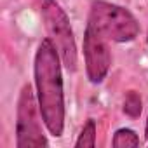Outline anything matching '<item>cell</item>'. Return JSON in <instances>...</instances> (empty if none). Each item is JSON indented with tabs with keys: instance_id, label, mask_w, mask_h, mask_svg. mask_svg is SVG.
Returning a JSON list of instances; mask_svg holds the SVG:
<instances>
[{
	"instance_id": "1",
	"label": "cell",
	"mask_w": 148,
	"mask_h": 148,
	"mask_svg": "<svg viewBox=\"0 0 148 148\" xmlns=\"http://www.w3.org/2000/svg\"><path fill=\"white\" fill-rule=\"evenodd\" d=\"M59 59L61 56L51 38H44L35 52L33 75L42 120L54 138L64 131V89Z\"/></svg>"
},
{
	"instance_id": "2",
	"label": "cell",
	"mask_w": 148,
	"mask_h": 148,
	"mask_svg": "<svg viewBox=\"0 0 148 148\" xmlns=\"http://www.w3.org/2000/svg\"><path fill=\"white\" fill-rule=\"evenodd\" d=\"M87 25H91L108 42H132L139 35V23L132 12L105 0H94L91 4Z\"/></svg>"
},
{
	"instance_id": "3",
	"label": "cell",
	"mask_w": 148,
	"mask_h": 148,
	"mask_svg": "<svg viewBox=\"0 0 148 148\" xmlns=\"http://www.w3.org/2000/svg\"><path fill=\"white\" fill-rule=\"evenodd\" d=\"M37 5L40 9L44 26L54 47L58 49L63 64L68 71L77 70V44L73 38V32L70 26V19L66 12L56 0H37Z\"/></svg>"
},
{
	"instance_id": "4",
	"label": "cell",
	"mask_w": 148,
	"mask_h": 148,
	"mask_svg": "<svg viewBox=\"0 0 148 148\" xmlns=\"http://www.w3.org/2000/svg\"><path fill=\"white\" fill-rule=\"evenodd\" d=\"M42 113L38 108V99L30 84H25L16 113V146L18 148H40L47 146L49 141L42 134Z\"/></svg>"
},
{
	"instance_id": "5",
	"label": "cell",
	"mask_w": 148,
	"mask_h": 148,
	"mask_svg": "<svg viewBox=\"0 0 148 148\" xmlns=\"http://www.w3.org/2000/svg\"><path fill=\"white\" fill-rule=\"evenodd\" d=\"M84 59L89 82L101 84L110 71L112 54L108 49V40L99 35L91 25L86 26L84 33Z\"/></svg>"
},
{
	"instance_id": "6",
	"label": "cell",
	"mask_w": 148,
	"mask_h": 148,
	"mask_svg": "<svg viewBox=\"0 0 148 148\" xmlns=\"http://www.w3.org/2000/svg\"><path fill=\"white\" fill-rule=\"evenodd\" d=\"M112 146L113 148H129V146H139V138L132 129L122 127L119 131H115L113 139H112Z\"/></svg>"
},
{
	"instance_id": "7",
	"label": "cell",
	"mask_w": 148,
	"mask_h": 148,
	"mask_svg": "<svg viewBox=\"0 0 148 148\" xmlns=\"http://www.w3.org/2000/svg\"><path fill=\"white\" fill-rule=\"evenodd\" d=\"M77 148H94L96 146V122L89 119L80 131V136L75 143Z\"/></svg>"
},
{
	"instance_id": "8",
	"label": "cell",
	"mask_w": 148,
	"mask_h": 148,
	"mask_svg": "<svg viewBox=\"0 0 148 148\" xmlns=\"http://www.w3.org/2000/svg\"><path fill=\"white\" fill-rule=\"evenodd\" d=\"M143 110V101L141 96L136 91H129L124 98V113L131 119H138Z\"/></svg>"
},
{
	"instance_id": "9",
	"label": "cell",
	"mask_w": 148,
	"mask_h": 148,
	"mask_svg": "<svg viewBox=\"0 0 148 148\" xmlns=\"http://www.w3.org/2000/svg\"><path fill=\"white\" fill-rule=\"evenodd\" d=\"M145 136H146V139H148V119H146V124H145Z\"/></svg>"
}]
</instances>
